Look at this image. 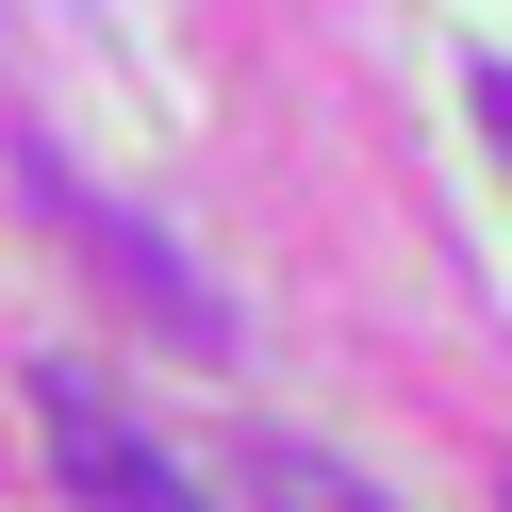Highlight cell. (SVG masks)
<instances>
[{
  "label": "cell",
  "instance_id": "4",
  "mask_svg": "<svg viewBox=\"0 0 512 512\" xmlns=\"http://www.w3.org/2000/svg\"><path fill=\"white\" fill-rule=\"evenodd\" d=\"M496 512H512V479H496Z\"/></svg>",
  "mask_w": 512,
  "mask_h": 512
},
{
  "label": "cell",
  "instance_id": "1",
  "mask_svg": "<svg viewBox=\"0 0 512 512\" xmlns=\"http://www.w3.org/2000/svg\"><path fill=\"white\" fill-rule=\"evenodd\" d=\"M34 413H50V463H67L83 512H215L199 479L133 430V413H100V380H83V364H34Z\"/></svg>",
  "mask_w": 512,
  "mask_h": 512
},
{
  "label": "cell",
  "instance_id": "2",
  "mask_svg": "<svg viewBox=\"0 0 512 512\" xmlns=\"http://www.w3.org/2000/svg\"><path fill=\"white\" fill-rule=\"evenodd\" d=\"M248 479H265V512H397L364 463H331V446H298V430H248Z\"/></svg>",
  "mask_w": 512,
  "mask_h": 512
},
{
  "label": "cell",
  "instance_id": "3",
  "mask_svg": "<svg viewBox=\"0 0 512 512\" xmlns=\"http://www.w3.org/2000/svg\"><path fill=\"white\" fill-rule=\"evenodd\" d=\"M479 133H496V149H512V67H479Z\"/></svg>",
  "mask_w": 512,
  "mask_h": 512
}]
</instances>
